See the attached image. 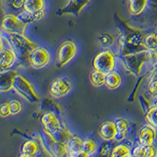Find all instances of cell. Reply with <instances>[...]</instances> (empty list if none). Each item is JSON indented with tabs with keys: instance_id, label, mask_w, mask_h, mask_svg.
Segmentation results:
<instances>
[{
	"instance_id": "obj_26",
	"label": "cell",
	"mask_w": 157,
	"mask_h": 157,
	"mask_svg": "<svg viewBox=\"0 0 157 157\" xmlns=\"http://www.w3.org/2000/svg\"><path fill=\"white\" fill-rule=\"evenodd\" d=\"M10 103V109L11 115H17L21 113V111L22 109V105L21 103L18 100L13 99L9 101Z\"/></svg>"
},
{
	"instance_id": "obj_5",
	"label": "cell",
	"mask_w": 157,
	"mask_h": 157,
	"mask_svg": "<svg viewBox=\"0 0 157 157\" xmlns=\"http://www.w3.org/2000/svg\"><path fill=\"white\" fill-rule=\"evenodd\" d=\"M76 54V46L71 40L63 42L57 51V65L63 67L73 59Z\"/></svg>"
},
{
	"instance_id": "obj_23",
	"label": "cell",
	"mask_w": 157,
	"mask_h": 157,
	"mask_svg": "<svg viewBox=\"0 0 157 157\" xmlns=\"http://www.w3.org/2000/svg\"><path fill=\"white\" fill-rule=\"evenodd\" d=\"M97 151V145L95 141L91 138H86L83 140L82 147V152L86 154L87 156L91 155Z\"/></svg>"
},
{
	"instance_id": "obj_27",
	"label": "cell",
	"mask_w": 157,
	"mask_h": 157,
	"mask_svg": "<svg viewBox=\"0 0 157 157\" xmlns=\"http://www.w3.org/2000/svg\"><path fill=\"white\" fill-rule=\"evenodd\" d=\"M148 90L152 94H157V68L154 70L148 82Z\"/></svg>"
},
{
	"instance_id": "obj_1",
	"label": "cell",
	"mask_w": 157,
	"mask_h": 157,
	"mask_svg": "<svg viewBox=\"0 0 157 157\" xmlns=\"http://www.w3.org/2000/svg\"><path fill=\"white\" fill-rule=\"evenodd\" d=\"M9 37L10 40L12 43L13 47L17 54L21 64H30L29 56L32 50L36 47H38L37 45L31 41L30 39L24 36L23 34L11 33L10 34Z\"/></svg>"
},
{
	"instance_id": "obj_4",
	"label": "cell",
	"mask_w": 157,
	"mask_h": 157,
	"mask_svg": "<svg viewBox=\"0 0 157 157\" xmlns=\"http://www.w3.org/2000/svg\"><path fill=\"white\" fill-rule=\"evenodd\" d=\"M94 69L101 71L107 75L113 71L115 67V56L110 50H105L97 54L93 61Z\"/></svg>"
},
{
	"instance_id": "obj_22",
	"label": "cell",
	"mask_w": 157,
	"mask_h": 157,
	"mask_svg": "<svg viewBox=\"0 0 157 157\" xmlns=\"http://www.w3.org/2000/svg\"><path fill=\"white\" fill-rule=\"evenodd\" d=\"M111 156L113 157H125L131 156V151L130 148L125 144H120L112 149L111 152Z\"/></svg>"
},
{
	"instance_id": "obj_17",
	"label": "cell",
	"mask_w": 157,
	"mask_h": 157,
	"mask_svg": "<svg viewBox=\"0 0 157 157\" xmlns=\"http://www.w3.org/2000/svg\"><path fill=\"white\" fill-rule=\"evenodd\" d=\"M90 0H70L66 7L64 8L62 10L63 13H73L78 14L81 10L89 2Z\"/></svg>"
},
{
	"instance_id": "obj_24",
	"label": "cell",
	"mask_w": 157,
	"mask_h": 157,
	"mask_svg": "<svg viewBox=\"0 0 157 157\" xmlns=\"http://www.w3.org/2000/svg\"><path fill=\"white\" fill-rule=\"evenodd\" d=\"M143 45L147 50H154L157 48V37L156 35L150 33L144 37Z\"/></svg>"
},
{
	"instance_id": "obj_14",
	"label": "cell",
	"mask_w": 157,
	"mask_h": 157,
	"mask_svg": "<svg viewBox=\"0 0 157 157\" xmlns=\"http://www.w3.org/2000/svg\"><path fill=\"white\" fill-rule=\"evenodd\" d=\"M45 6V0H24L23 10L31 14L44 10Z\"/></svg>"
},
{
	"instance_id": "obj_10",
	"label": "cell",
	"mask_w": 157,
	"mask_h": 157,
	"mask_svg": "<svg viewBox=\"0 0 157 157\" xmlns=\"http://www.w3.org/2000/svg\"><path fill=\"white\" fill-rule=\"evenodd\" d=\"M41 123L45 131L51 135L63 128L59 119L53 112H47L43 114L41 117Z\"/></svg>"
},
{
	"instance_id": "obj_15",
	"label": "cell",
	"mask_w": 157,
	"mask_h": 157,
	"mask_svg": "<svg viewBox=\"0 0 157 157\" xmlns=\"http://www.w3.org/2000/svg\"><path fill=\"white\" fill-rule=\"evenodd\" d=\"M83 140L78 136H71V138L66 143L68 155L77 156L82 151Z\"/></svg>"
},
{
	"instance_id": "obj_9",
	"label": "cell",
	"mask_w": 157,
	"mask_h": 157,
	"mask_svg": "<svg viewBox=\"0 0 157 157\" xmlns=\"http://www.w3.org/2000/svg\"><path fill=\"white\" fill-rule=\"evenodd\" d=\"M26 25L19 19L17 15L6 14L4 16L2 21V29L9 34L17 33L24 34Z\"/></svg>"
},
{
	"instance_id": "obj_16",
	"label": "cell",
	"mask_w": 157,
	"mask_h": 157,
	"mask_svg": "<svg viewBox=\"0 0 157 157\" xmlns=\"http://www.w3.org/2000/svg\"><path fill=\"white\" fill-rule=\"evenodd\" d=\"M133 156H155L157 155V148L155 145H141L135 147L131 152Z\"/></svg>"
},
{
	"instance_id": "obj_13",
	"label": "cell",
	"mask_w": 157,
	"mask_h": 157,
	"mask_svg": "<svg viewBox=\"0 0 157 157\" xmlns=\"http://www.w3.org/2000/svg\"><path fill=\"white\" fill-rule=\"evenodd\" d=\"M18 72L16 70H7L2 71L1 73V79H0V90L1 92H7L13 87L15 78Z\"/></svg>"
},
{
	"instance_id": "obj_7",
	"label": "cell",
	"mask_w": 157,
	"mask_h": 157,
	"mask_svg": "<svg viewBox=\"0 0 157 157\" xmlns=\"http://www.w3.org/2000/svg\"><path fill=\"white\" fill-rule=\"evenodd\" d=\"M72 87V82L67 77H57L52 81L50 92L55 98H62L68 94Z\"/></svg>"
},
{
	"instance_id": "obj_3",
	"label": "cell",
	"mask_w": 157,
	"mask_h": 157,
	"mask_svg": "<svg viewBox=\"0 0 157 157\" xmlns=\"http://www.w3.org/2000/svg\"><path fill=\"white\" fill-rule=\"evenodd\" d=\"M13 89L17 93L29 102H36L39 101V97L35 90L34 87L29 81L22 75L18 74L15 78Z\"/></svg>"
},
{
	"instance_id": "obj_25",
	"label": "cell",
	"mask_w": 157,
	"mask_h": 157,
	"mask_svg": "<svg viewBox=\"0 0 157 157\" xmlns=\"http://www.w3.org/2000/svg\"><path fill=\"white\" fill-rule=\"evenodd\" d=\"M146 119L151 125L157 128V105L148 109L146 113Z\"/></svg>"
},
{
	"instance_id": "obj_8",
	"label": "cell",
	"mask_w": 157,
	"mask_h": 157,
	"mask_svg": "<svg viewBox=\"0 0 157 157\" xmlns=\"http://www.w3.org/2000/svg\"><path fill=\"white\" fill-rule=\"evenodd\" d=\"M43 144H47L44 145L45 148L48 150V152H51L52 155L62 156L65 154L68 155L66 144L57 141L51 134L47 133L45 130L43 134Z\"/></svg>"
},
{
	"instance_id": "obj_2",
	"label": "cell",
	"mask_w": 157,
	"mask_h": 157,
	"mask_svg": "<svg viewBox=\"0 0 157 157\" xmlns=\"http://www.w3.org/2000/svg\"><path fill=\"white\" fill-rule=\"evenodd\" d=\"M17 60V54L10 39H1V72L10 70Z\"/></svg>"
},
{
	"instance_id": "obj_28",
	"label": "cell",
	"mask_w": 157,
	"mask_h": 157,
	"mask_svg": "<svg viewBox=\"0 0 157 157\" xmlns=\"http://www.w3.org/2000/svg\"><path fill=\"white\" fill-rule=\"evenodd\" d=\"M0 114L2 117H7L10 116V103L9 102H4L1 105L0 107Z\"/></svg>"
},
{
	"instance_id": "obj_12",
	"label": "cell",
	"mask_w": 157,
	"mask_h": 157,
	"mask_svg": "<svg viewBox=\"0 0 157 157\" xmlns=\"http://www.w3.org/2000/svg\"><path fill=\"white\" fill-rule=\"evenodd\" d=\"M98 133L100 134L101 137L105 141L116 139L118 132L115 122L106 121L103 123L99 127Z\"/></svg>"
},
{
	"instance_id": "obj_30",
	"label": "cell",
	"mask_w": 157,
	"mask_h": 157,
	"mask_svg": "<svg viewBox=\"0 0 157 157\" xmlns=\"http://www.w3.org/2000/svg\"><path fill=\"white\" fill-rule=\"evenodd\" d=\"M156 37H157V35H156Z\"/></svg>"
},
{
	"instance_id": "obj_18",
	"label": "cell",
	"mask_w": 157,
	"mask_h": 157,
	"mask_svg": "<svg viewBox=\"0 0 157 157\" xmlns=\"http://www.w3.org/2000/svg\"><path fill=\"white\" fill-rule=\"evenodd\" d=\"M115 123H116L118 132L116 140L120 141V140L123 139L126 137V134H127L129 128H130V123L127 119L120 118V119H117L115 121Z\"/></svg>"
},
{
	"instance_id": "obj_21",
	"label": "cell",
	"mask_w": 157,
	"mask_h": 157,
	"mask_svg": "<svg viewBox=\"0 0 157 157\" xmlns=\"http://www.w3.org/2000/svg\"><path fill=\"white\" fill-rule=\"evenodd\" d=\"M121 84V77L116 71H111L106 75L105 86L111 90L117 89Z\"/></svg>"
},
{
	"instance_id": "obj_19",
	"label": "cell",
	"mask_w": 157,
	"mask_h": 157,
	"mask_svg": "<svg viewBox=\"0 0 157 157\" xmlns=\"http://www.w3.org/2000/svg\"><path fill=\"white\" fill-rule=\"evenodd\" d=\"M21 150V156H35L39 152V146L36 141H25L22 145Z\"/></svg>"
},
{
	"instance_id": "obj_6",
	"label": "cell",
	"mask_w": 157,
	"mask_h": 157,
	"mask_svg": "<svg viewBox=\"0 0 157 157\" xmlns=\"http://www.w3.org/2000/svg\"><path fill=\"white\" fill-rule=\"evenodd\" d=\"M50 54L49 50L43 47H36L29 56V62L35 69H42L49 64Z\"/></svg>"
},
{
	"instance_id": "obj_29",
	"label": "cell",
	"mask_w": 157,
	"mask_h": 157,
	"mask_svg": "<svg viewBox=\"0 0 157 157\" xmlns=\"http://www.w3.org/2000/svg\"><path fill=\"white\" fill-rule=\"evenodd\" d=\"M99 39L104 45H110L113 42V37L109 33H103V34L101 35Z\"/></svg>"
},
{
	"instance_id": "obj_20",
	"label": "cell",
	"mask_w": 157,
	"mask_h": 157,
	"mask_svg": "<svg viewBox=\"0 0 157 157\" xmlns=\"http://www.w3.org/2000/svg\"><path fill=\"white\" fill-rule=\"evenodd\" d=\"M106 74L97 69H94L90 74V80L92 85L96 87H101V86L105 85Z\"/></svg>"
},
{
	"instance_id": "obj_11",
	"label": "cell",
	"mask_w": 157,
	"mask_h": 157,
	"mask_svg": "<svg viewBox=\"0 0 157 157\" xmlns=\"http://www.w3.org/2000/svg\"><path fill=\"white\" fill-rule=\"evenodd\" d=\"M156 132L153 126L146 125L140 129L137 134L138 144L141 145H151L155 143Z\"/></svg>"
}]
</instances>
